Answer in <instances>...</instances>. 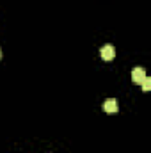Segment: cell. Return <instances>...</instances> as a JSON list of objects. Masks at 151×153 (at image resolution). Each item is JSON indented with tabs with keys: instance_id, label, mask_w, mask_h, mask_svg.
Instances as JSON below:
<instances>
[{
	"instance_id": "6da1fadb",
	"label": "cell",
	"mask_w": 151,
	"mask_h": 153,
	"mask_svg": "<svg viewBox=\"0 0 151 153\" xmlns=\"http://www.w3.org/2000/svg\"><path fill=\"white\" fill-rule=\"evenodd\" d=\"M100 53H101V59L103 61H112L114 57H115V48H114L112 45H105Z\"/></svg>"
},
{
	"instance_id": "7a4b0ae2",
	"label": "cell",
	"mask_w": 151,
	"mask_h": 153,
	"mask_svg": "<svg viewBox=\"0 0 151 153\" xmlns=\"http://www.w3.org/2000/svg\"><path fill=\"white\" fill-rule=\"evenodd\" d=\"M144 76H146V70H144V68H135V70L132 71V80H133L135 84H141V82L144 80Z\"/></svg>"
},
{
	"instance_id": "3957f363",
	"label": "cell",
	"mask_w": 151,
	"mask_h": 153,
	"mask_svg": "<svg viewBox=\"0 0 151 153\" xmlns=\"http://www.w3.org/2000/svg\"><path fill=\"white\" fill-rule=\"evenodd\" d=\"M103 109H105V112H117L119 111V107H117V102L110 98V100H105V103H103Z\"/></svg>"
},
{
	"instance_id": "277c9868",
	"label": "cell",
	"mask_w": 151,
	"mask_h": 153,
	"mask_svg": "<svg viewBox=\"0 0 151 153\" xmlns=\"http://www.w3.org/2000/svg\"><path fill=\"white\" fill-rule=\"evenodd\" d=\"M141 85H142V91H144V93L151 91V78L150 76H144V80L141 82Z\"/></svg>"
},
{
	"instance_id": "5b68a950",
	"label": "cell",
	"mask_w": 151,
	"mask_h": 153,
	"mask_svg": "<svg viewBox=\"0 0 151 153\" xmlns=\"http://www.w3.org/2000/svg\"><path fill=\"white\" fill-rule=\"evenodd\" d=\"M0 57H2V52H0Z\"/></svg>"
}]
</instances>
